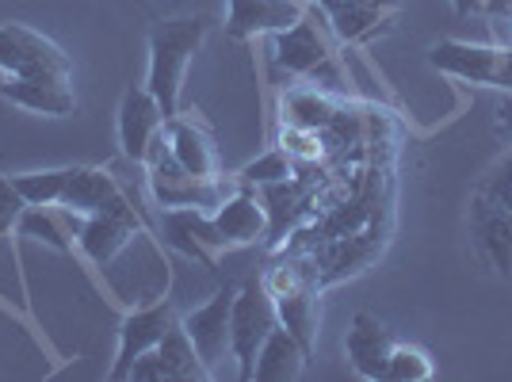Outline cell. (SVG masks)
Here are the masks:
<instances>
[{
  "label": "cell",
  "mask_w": 512,
  "mask_h": 382,
  "mask_svg": "<svg viewBox=\"0 0 512 382\" xmlns=\"http://www.w3.org/2000/svg\"><path fill=\"white\" fill-rule=\"evenodd\" d=\"M211 31L207 16H176V20H161L150 31V77L146 88L153 100L161 104L165 119L180 115V96H184V77L188 65L199 54V46Z\"/></svg>",
  "instance_id": "7a4b0ae2"
},
{
  "label": "cell",
  "mask_w": 512,
  "mask_h": 382,
  "mask_svg": "<svg viewBox=\"0 0 512 382\" xmlns=\"http://www.w3.org/2000/svg\"><path fill=\"white\" fill-rule=\"evenodd\" d=\"M451 8H455L459 16H478V12H482V0H451Z\"/></svg>",
  "instance_id": "f1b7e54d"
},
{
  "label": "cell",
  "mask_w": 512,
  "mask_h": 382,
  "mask_svg": "<svg viewBox=\"0 0 512 382\" xmlns=\"http://www.w3.org/2000/svg\"><path fill=\"white\" fill-rule=\"evenodd\" d=\"M234 295L237 287H226L214 298H207L203 306H195L192 314L180 318V325L192 337L195 352H199V360L207 363L211 379L218 375V363L230 356V310H234Z\"/></svg>",
  "instance_id": "ba28073f"
},
{
  "label": "cell",
  "mask_w": 512,
  "mask_h": 382,
  "mask_svg": "<svg viewBox=\"0 0 512 382\" xmlns=\"http://www.w3.org/2000/svg\"><path fill=\"white\" fill-rule=\"evenodd\" d=\"M23 211H27V203H23V195L12 184V176H0V237L8 234L12 226H20Z\"/></svg>",
  "instance_id": "d4e9b609"
},
{
  "label": "cell",
  "mask_w": 512,
  "mask_h": 382,
  "mask_svg": "<svg viewBox=\"0 0 512 382\" xmlns=\"http://www.w3.org/2000/svg\"><path fill=\"white\" fill-rule=\"evenodd\" d=\"M428 65L470 81V85H490L512 92V46H478L463 39H440L428 50Z\"/></svg>",
  "instance_id": "277c9868"
},
{
  "label": "cell",
  "mask_w": 512,
  "mask_h": 382,
  "mask_svg": "<svg viewBox=\"0 0 512 382\" xmlns=\"http://www.w3.org/2000/svg\"><path fill=\"white\" fill-rule=\"evenodd\" d=\"M65 176H69V169L20 172V176H12V184H16L27 207H58L65 191Z\"/></svg>",
  "instance_id": "7402d4cb"
},
{
  "label": "cell",
  "mask_w": 512,
  "mask_h": 382,
  "mask_svg": "<svg viewBox=\"0 0 512 382\" xmlns=\"http://www.w3.org/2000/svg\"><path fill=\"white\" fill-rule=\"evenodd\" d=\"M306 16L299 0H230L226 35L237 43H249L260 35H279Z\"/></svg>",
  "instance_id": "8fae6325"
},
{
  "label": "cell",
  "mask_w": 512,
  "mask_h": 382,
  "mask_svg": "<svg viewBox=\"0 0 512 382\" xmlns=\"http://www.w3.org/2000/svg\"><path fill=\"white\" fill-rule=\"evenodd\" d=\"M169 134L172 157L184 165V172H192L199 180H218L222 176V161H218V146H214V134L192 115H172L165 123Z\"/></svg>",
  "instance_id": "4fadbf2b"
},
{
  "label": "cell",
  "mask_w": 512,
  "mask_h": 382,
  "mask_svg": "<svg viewBox=\"0 0 512 382\" xmlns=\"http://www.w3.org/2000/svg\"><path fill=\"white\" fill-rule=\"evenodd\" d=\"M497 130L509 138V146H512V92H505V96L497 100Z\"/></svg>",
  "instance_id": "83f0119b"
},
{
  "label": "cell",
  "mask_w": 512,
  "mask_h": 382,
  "mask_svg": "<svg viewBox=\"0 0 512 382\" xmlns=\"http://www.w3.org/2000/svg\"><path fill=\"white\" fill-rule=\"evenodd\" d=\"M276 62L287 73H295V77H310V73H318L321 65L329 62V46H325L321 31L314 27L310 12L295 27H287V31L276 35Z\"/></svg>",
  "instance_id": "e0dca14e"
},
{
  "label": "cell",
  "mask_w": 512,
  "mask_h": 382,
  "mask_svg": "<svg viewBox=\"0 0 512 382\" xmlns=\"http://www.w3.org/2000/svg\"><path fill=\"white\" fill-rule=\"evenodd\" d=\"M211 218H214V226H218V234L226 237L230 249L260 241V237H264V226H268L264 207H260V199H256L253 191H234V195H226L222 207H218Z\"/></svg>",
  "instance_id": "ac0fdd59"
},
{
  "label": "cell",
  "mask_w": 512,
  "mask_h": 382,
  "mask_svg": "<svg viewBox=\"0 0 512 382\" xmlns=\"http://www.w3.org/2000/svg\"><path fill=\"white\" fill-rule=\"evenodd\" d=\"M172 321L176 318H172L169 302H153V306H142V310L127 314L123 325H119V352H115V363H111V379L115 382L130 379L134 360L161 344V337L169 333Z\"/></svg>",
  "instance_id": "30bf717a"
},
{
  "label": "cell",
  "mask_w": 512,
  "mask_h": 382,
  "mask_svg": "<svg viewBox=\"0 0 512 382\" xmlns=\"http://www.w3.org/2000/svg\"><path fill=\"white\" fill-rule=\"evenodd\" d=\"M482 16L501 27V23H512V0H482Z\"/></svg>",
  "instance_id": "4316f807"
},
{
  "label": "cell",
  "mask_w": 512,
  "mask_h": 382,
  "mask_svg": "<svg viewBox=\"0 0 512 382\" xmlns=\"http://www.w3.org/2000/svg\"><path fill=\"white\" fill-rule=\"evenodd\" d=\"M432 375H436V367L428 360V352L413 348V344H394L383 382H428Z\"/></svg>",
  "instance_id": "cb8c5ba5"
},
{
  "label": "cell",
  "mask_w": 512,
  "mask_h": 382,
  "mask_svg": "<svg viewBox=\"0 0 512 382\" xmlns=\"http://www.w3.org/2000/svg\"><path fill=\"white\" fill-rule=\"evenodd\" d=\"M0 96L23 111H35V115H73L77 111L73 85L54 81V77H4Z\"/></svg>",
  "instance_id": "2e32d148"
},
{
  "label": "cell",
  "mask_w": 512,
  "mask_h": 382,
  "mask_svg": "<svg viewBox=\"0 0 512 382\" xmlns=\"http://www.w3.org/2000/svg\"><path fill=\"white\" fill-rule=\"evenodd\" d=\"M237 180L245 184V188H276V184H287L291 180V157H287V149H268L264 157H256L249 161L245 169L237 172Z\"/></svg>",
  "instance_id": "603a6c76"
},
{
  "label": "cell",
  "mask_w": 512,
  "mask_h": 382,
  "mask_svg": "<svg viewBox=\"0 0 512 382\" xmlns=\"http://www.w3.org/2000/svg\"><path fill=\"white\" fill-rule=\"evenodd\" d=\"M0 73L4 77H54L69 81L73 62L58 43L23 27V23H0Z\"/></svg>",
  "instance_id": "5b68a950"
},
{
  "label": "cell",
  "mask_w": 512,
  "mask_h": 382,
  "mask_svg": "<svg viewBox=\"0 0 512 382\" xmlns=\"http://www.w3.org/2000/svg\"><path fill=\"white\" fill-rule=\"evenodd\" d=\"M470 237L493 272L512 279V153L470 191Z\"/></svg>",
  "instance_id": "6da1fadb"
},
{
  "label": "cell",
  "mask_w": 512,
  "mask_h": 382,
  "mask_svg": "<svg viewBox=\"0 0 512 382\" xmlns=\"http://www.w3.org/2000/svg\"><path fill=\"white\" fill-rule=\"evenodd\" d=\"M69 214H119V218H138L130 199L123 195V188L115 184V176L104 169H69L65 176V191H62V203Z\"/></svg>",
  "instance_id": "9c48e42d"
},
{
  "label": "cell",
  "mask_w": 512,
  "mask_h": 382,
  "mask_svg": "<svg viewBox=\"0 0 512 382\" xmlns=\"http://www.w3.org/2000/svg\"><path fill=\"white\" fill-rule=\"evenodd\" d=\"M279 325L276 302L264 283H245L237 287L234 310H230V356L237 360V379L253 382L256 352L268 340V333Z\"/></svg>",
  "instance_id": "3957f363"
},
{
  "label": "cell",
  "mask_w": 512,
  "mask_h": 382,
  "mask_svg": "<svg viewBox=\"0 0 512 382\" xmlns=\"http://www.w3.org/2000/svg\"><path fill=\"white\" fill-rule=\"evenodd\" d=\"M505 46H512V35H509V43H505Z\"/></svg>",
  "instance_id": "f546056e"
},
{
  "label": "cell",
  "mask_w": 512,
  "mask_h": 382,
  "mask_svg": "<svg viewBox=\"0 0 512 382\" xmlns=\"http://www.w3.org/2000/svg\"><path fill=\"white\" fill-rule=\"evenodd\" d=\"M318 8L329 16L333 31L341 39H348V43L371 35L390 16V8H386L383 0H318Z\"/></svg>",
  "instance_id": "ffe728a7"
},
{
  "label": "cell",
  "mask_w": 512,
  "mask_h": 382,
  "mask_svg": "<svg viewBox=\"0 0 512 382\" xmlns=\"http://www.w3.org/2000/svg\"><path fill=\"white\" fill-rule=\"evenodd\" d=\"M165 234H169L172 249H180L184 256L199 260L203 268H214L218 253L230 249L207 211H169L165 214Z\"/></svg>",
  "instance_id": "5bb4252c"
},
{
  "label": "cell",
  "mask_w": 512,
  "mask_h": 382,
  "mask_svg": "<svg viewBox=\"0 0 512 382\" xmlns=\"http://www.w3.org/2000/svg\"><path fill=\"white\" fill-rule=\"evenodd\" d=\"M268 295L276 302V318L279 325L299 340L306 352H314V340H318V306H314V291L310 283L299 276V268H276L272 279L264 283Z\"/></svg>",
  "instance_id": "8992f818"
},
{
  "label": "cell",
  "mask_w": 512,
  "mask_h": 382,
  "mask_svg": "<svg viewBox=\"0 0 512 382\" xmlns=\"http://www.w3.org/2000/svg\"><path fill=\"white\" fill-rule=\"evenodd\" d=\"M165 111L153 100V92L146 85H130L123 92V104H119V146L123 157L134 165H146L153 142L165 134Z\"/></svg>",
  "instance_id": "52a82bcc"
},
{
  "label": "cell",
  "mask_w": 512,
  "mask_h": 382,
  "mask_svg": "<svg viewBox=\"0 0 512 382\" xmlns=\"http://www.w3.org/2000/svg\"><path fill=\"white\" fill-rule=\"evenodd\" d=\"M306 360H310V352H306V348H302L299 340L291 337L283 325H276V329L268 333V340L260 344V352H256L253 379H260V382H295V379H302Z\"/></svg>",
  "instance_id": "d6986e66"
},
{
  "label": "cell",
  "mask_w": 512,
  "mask_h": 382,
  "mask_svg": "<svg viewBox=\"0 0 512 382\" xmlns=\"http://www.w3.org/2000/svg\"><path fill=\"white\" fill-rule=\"evenodd\" d=\"M134 237H142V222L138 218H119V214H88L77 230V245L81 253L107 268L115 256L127 249Z\"/></svg>",
  "instance_id": "9a60e30c"
},
{
  "label": "cell",
  "mask_w": 512,
  "mask_h": 382,
  "mask_svg": "<svg viewBox=\"0 0 512 382\" xmlns=\"http://www.w3.org/2000/svg\"><path fill=\"white\" fill-rule=\"evenodd\" d=\"M394 344H398V340H394V333L386 329L383 321L371 318V314H356L348 337H344V352H348V363H352V371H356L360 379L383 382Z\"/></svg>",
  "instance_id": "7c38bea8"
},
{
  "label": "cell",
  "mask_w": 512,
  "mask_h": 382,
  "mask_svg": "<svg viewBox=\"0 0 512 382\" xmlns=\"http://www.w3.org/2000/svg\"><path fill=\"white\" fill-rule=\"evenodd\" d=\"M157 356L165 360V367H169V379H176V382L211 379L207 363L199 360V352H195L192 337H188V329H184L180 321H172L169 333L161 337V344H157Z\"/></svg>",
  "instance_id": "44dd1931"
},
{
  "label": "cell",
  "mask_w": 512,
  "mask_h": 382,
  "mask_svg": "<svg viewBox=\"0 0 512 382\" xmlns=\"http://www.w3.org/2000/svg\"><path fill=\"white\" fill-rule=\"evenodd\" d=\"M130 379H138V382H165V379H169V367H165V360L157 356V348L134 360V367H130Z\"/></svg>",
  "instance_id": "484cf974"
}]
</instances>
